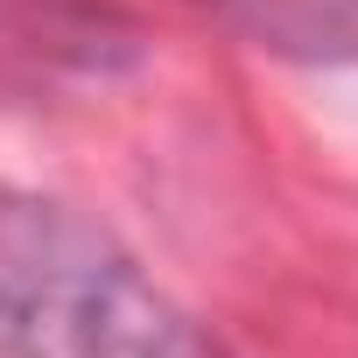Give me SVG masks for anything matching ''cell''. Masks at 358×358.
I'll return each mask as SVG.
<instances>
[{"label": "cell", "instance_id": "obj_1", "mask_svg": "<svg viewBox=\"0 0 358 358\" xmlns=\"http://www.w3.org/2000/svg\"><path fill=\"white\" fill-rule=\"evenodd\" d=\"M0 358H232L113 232L0 183Z\"/></svg>", "mask_w": 358, "mask_h": 358}, {"label": "cell", "instance_id": "obj_2", "mask_svg": "<svg viewBox=\"0 0 358 358\" xmlns=\"http://www.w3.org/2000/svg\"><path fill=\"white\" fill-rule=\"evenodd\" d=\"M148 64V29L113 0H0V85L85 92Z\"/></svg>", "mask_w": 358, "mask_h": 358}, {"label": "cell", "instance_id": "obj_3", "mask_svg": "<svg viewBox=\"0 0 358 358\" xmlns=\"http://www.w3.org/2000/svg\"><path fill=\"white\" fill-rule=\"evenodd\" d=\"M197 8L281 64H358V0H197Z\"/></svg>", "mask_w": 358, "mask_h": 358}]
</instances>
